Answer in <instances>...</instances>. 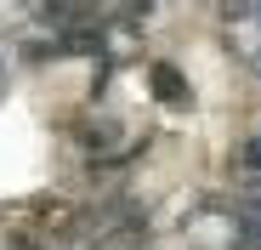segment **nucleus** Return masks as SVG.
I'll use <instances>...</instances> for the list:
<instances>
[{
    "instance_id": "f257e3e1",
    "label": "nucleus",
    "mask_w": 261,
    "mask_h": 250,
    "mask_svg": "<svg viewBox=\"0 0 261 250\" xmlns=\"http://www.w3.org/2000/svg\"><path fill=\"white\" fill-rule=\"evenodd\" d=\"M148 91H153V103L159 108H193V86H188V74L176 68V63H148Z\"/></svg>"
},
{
    "instance_id": "20e7f679",
    "label": "nucleus",
    "mask_w": 261,
    "mask_h": 250,
    "mask_svg": "<svg viewBox=\"0 0 261 250\" xmlns=\"http://www.w3.org/2000/svg\"><path fill=\"white\" fill-rule=\"evenodd\" d=\"M233 165H239L250 182H261V125H255V131H244V142L233 148Z\"/></svg>"
},
{
    "instance_id": "7ed1b4c3",
    "label": "nucleus",
    "mask_w": 261,
    "mask_h": 250,
    "mask_svg": "<svg viewBox=\"0 0 261 250\" xmlns=\"http://www.w3.org/2000/svg\"><path fill=\"white\" fill-rule=\"evenodd\" d=\"M119 131H125L119 119H91V125H80V148H85V154H97V159L108 165L114 154L130 148V142H119Z\"/></svg>"
},
{
    "instance_id": "39448f33",
    "label": "nucleus",
    "mask_w": 261,
    "mask_h": 250,
    "mask_svg": "<svg viewBox=\"0 0 261 250\" xmlns=\"http://www.w3.org/2000/svg\"><path fill=\"white\" fill-rule=\"evenodd\" d=\"M119 6H125V17H142V12L153 6V0H119Z\"/></svg>"
},
{
    "instance_id": "423d86ee",
    "label": "nucleus",
    "mask_w": 261,
    "mask_h": 250,
    "mask_svg": "<svg viewBox=\"0 0 261 250\" xmlns=\"http://www.w3.org/2000/svg\"><path fill=\"white\" fill-rule=\"evenodd\" d=\"M250 17H255V23H261V0H255V12H250Z\"/></svg>"
},
{
    "instance_id": "f03ea898",
    "label": "nucleus",
    "mask_w": 261,
    "mask_h": 250,
    "mask_svg": "<svg viewBox=\"0 0 261 250\" xmlns=\"http://www.w3.org/2000/svg\"><path fill=\"white\" fill-rule=\"evenodd\" d=\"M40 17H46L57 34L91 29V23H97V0H40Z\"/></svg>"
}]
</instances>
